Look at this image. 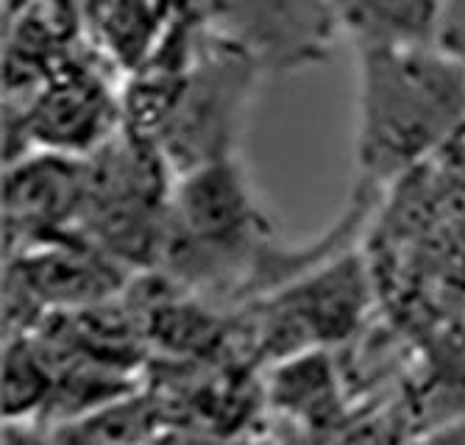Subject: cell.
I'll list each match as a JSON object with an SVG mask.
<instances>
[{
	"label": "cell",
	"mask_w": 465,
	"mask_h": 445,
	"mask_svg": "<svg viewBox=\"0 0 465 445\" xmlns=\"http://www.w3.org/2000/svg\"><path fill=\"white\" fill-rule=\"evenodd\" d=\"M354 59V159L362 192H373L465 126V67L438 45L360 48Z\"/></svg>",
	"instance_id": "obj_1"
},
{
	"label": "cell",
	"mask_w": 465,
	"mask_h": 445,
	"mask_svg": "<svg viewBox=\"0 0 465 445\" xmlns=\"http://www.w3.org/2000/svg\"><path fill=\"white\" fill-rule=\"evenodd\" d=\"M265 231L248 173L237 156H226L179 176L167 204L162 254L203 267L245 254Z\"/></svg>",
	"instance_id": "obj_2"
},
{
	"label": "cell",
	"mask_w": 465,
	"mask_h": 445,
	"mask_svg": "<svg viewBox=\"0 0 465 445\" xmlns=\"http://www.w3.org/2000/svg\"><path fill=\"white\" fill-rule=\"evenodd\" d=\"M253 59L237 43L198 56L187 81L162 109L159 150L176 173H187L215 159L234 156L237 129L253 84Z\"/></svg>",
	"instance_id": "obj_3"
},
{
	"label": "cell",
	"mask_w": 465,
	"mask_h": 445,
	"mask_svg": "<svg viewBox=\"0 0 465 445\" xmlns=\"http://www.w3.org/2000/svg\"><path fill=\"white\" fill-rule=\"evenodd\" d=\"M87 195V165L45 150L6 176V215L28 228H59L78 220Z\"/></svg>",
	"instance_id": "obj_4"
},
{
	"label": "cell",
	"mask_w": 465,
	"mask_h": 445,
	"mask_svg": "<svg viewBox=\"0 0 465 445\" xmlns=\"http://www.w3.org/2000/svg\"><path fill=\"white\" fill-rule=\"evenodd\" d=\"M31 134L54 153L98 150L112 131V101L95 78L70 75L54 81L28 114Z\"/></svg>",
	"instance_id": "obj_5"
},
{
	"label": "cell",
	"mask_w": 465,
	"mask_h": 445,
	"mask_svg": "<svg viewBox=\"0 0 465 445\" xmlns=\"http://www.w3.org/2000/svg\"><path fill=\"white\" fill-rule=\"evenodd\" d=\"M337 34L360 48L435 45L440 0H321Z\"/></svg>",
	"instance_id": "obj_6"
},
{
	"label": "cell",
	"mask_w": 465,
	"mask_h": 445,
	"mask_svg": "<svg viewBox=\"0 0 465 445\" xmlns=\"http://www.w3.org/2000/svg\"><path fill=\"white\" fill-rule=\"evenodd\" d=\"M42 392H45V373H42L39 362L31 353H23L20 348L9 351L6 379H4L6 415L20 418L42 398Z\"/></svg>",
	"instance_id": "obj_7"
},
{
	"label": "cell",
	"mask_w": 465,
	"mask_h": 445,
	"mask_svg": "<svg viewBox=\"0 0 465 445\" xmlns=\"http://www.w3.org/2000/svg\"><path fill=\"white\" fill-rule=\"evenodd\" d=\"M435 45L465 67V0H440Z\"/></svg>",
	"instance_id": "obj_8"
},
{
	"label": "cell",
	"mask_w": 465,
	"mask_h": 445,
	"mask_svg": "<svg viewBox=\"0 0 465 445\" xmlns=\"http://www.w3.org/2000/svg\"><path fill=\"white\" fill-rule=\"evenodd\" d=\"M412 445H465V421L443 423L427 434H420Z\"/></svg>",
	"instance_id": "obj_9"
},
{
	"label": "cell",
	"mask_w": 465,
	"mask_h": 445,
	"mask_svg": "<svg viewBox=\"0 0 465 445\" xmlns=\"http://www.w3.org/2000/svg\"><path fill=\"white\" fill-rule=\"evenodd\" d=\"M4 445H51V442H45V440H39V437H34L31 431H25V429H20V426H6V437H4Z\"/></svg>",
	"instance_id": "obj_10"
}]
</instances>
